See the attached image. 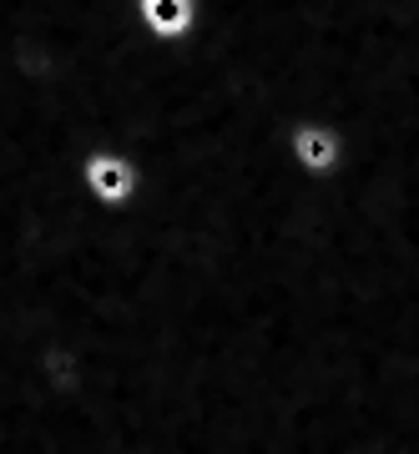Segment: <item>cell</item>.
<instances>
[{
    "instance_id": "6da1fadb",
    "label": "cell",
    "mask_w": 419,
    "mask_h": 454,
    "mask_svg": "<svg viewBox=\"0 0 419 454\" xmlns=\"http://www.w3.org/2000/svg\"><path fill=\"white\" fill-rule=\"evenodd\" d=\"M142 187H146L142 162L122 146H91L81 157V192L101 212H131L142 202Z\"/></svg>"
},
{
    "instance_id": "7a4b0ae2",
    "label": "cell",
    "mask_w": 419,
    "mask_h": 454,
    "mask_svg": "<svg viewBox=\"0 0 419 454\" xmlns=\"http://www.w3.org/2000/svg\"><path fill=\"white\" fill-rule=\"evenodd\" d=\"M131 16L157 46H187L202 31V5L197 0H131Z\"/></svg>"
},
{
    "instance_id": "3957f363",
    "label": "cell",
    "mask_w": 419,
    "mask_h": 454,
    "mask_svg": "<svg viewBox=\"0 0 419 454\" xmlns=\"http://www.w3.org/2000/svg\"><path fill=\"white\" fill-rule=\"evenodd\" d=\"M289 162L298 177H328L339 167V137L323 121H298L289 131Z\"/></svg>"
}]
</instances>
